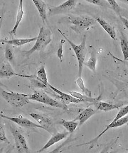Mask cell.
<instances>
[{
	"label": "cell",
	"instance_id": "15",
	"mask_svg": "<svg viewBox=\"0 0 128 153\" xmlns=\"http://www.w3.org/2000/svg\"><path fill=\"white\" fill-rule=\"evenodd\" d=\"M36 39H37V37H34L32 38H16V39L12 40L1 39L0 41L2 43L9 44V45H14V46H22V45L29 43H31V42L36 41Z\"/></svg>",
	"mask_w": 128,
	"mask_h": 153
},
{
	"label": "cell",
	"instance_id": "22",
	"mask_svg": "<svg viewBox=\"0 0 128 153\" xmlns=\"http://www.w3.org/2000/svg\"><path fill=\"white\" fill-rule=\"evenodd\" d=\"M4 57L8 62H9L11 64L14 65L16 64V58H15V54L13 51L12 48L10 45L7 44L5 48V53H4Z\"/></svg>",
	"mask_w": 128,
	"mask_h": 153
},
{
	"label": "cell",
	"instance_id": "33",
	"mask_svg": "<svg viewBox=\"0 0 128 153\" xmlns=\"http://www.w3.org/2000/svg\"><path fill=\"white\" fill-rule=\"evenodd\" d=\"M120 20L122 21V22H123V24H124V26H125V28H127L128 30V20L127 19H125V17L122 16H120Z\"/></svg>",
	"mask_w": 128,
	"mask_h": 153
},
{
	"label": "cell",
	"instance_id": "35",
	"mask_svg": "<svg viewBox=\"0 0 128 153\" xmlns=\"http://www.w3.org/2000/svg\"></svg>",
	"mask_w": 128,
	"mask_h": 153
},
{
	"label": "cell",
	"instance_id": "24",
	"mask_svg": "<svg viewBox=\"0 0 128 153\" xmlns=\"http://www.w3.org/2000/svg\"><path fill=\"white\" fill-rule=\"evenodd\" d=\"M36 79H39L43 83H44L46 85H49V82H48V78L46 75V72L45 70V65H42L41 68L38 70L37 74H36Z\"/></svg>",
	"mask_w": 128,
	"mask_h": 153
},
{
	"label": "cell",
	"instance_id": "21",
	"mask_svg": "<svg viewBox=\"0 0 128 153\" xmlns=\"http://www.w3.org/2000/svg\"><path fill=\"white\" fill-rule=\"evenodd\" d=\"M120 47L123 52L124 60H128V39L122 30L120 35Z\"/></svg>",
	"mask_w": 128,
	"mask_h": 153
},
{
	"label": "cell",
	"instance_id": "1",
	"mask_svg": "<svg viewBox=\"0 0 128 153\" xmlns=\"http://www.w3.org/2000/svg\"><path fill=\"white\" fill-rule=\"evenodd\" d=\"M58 31L61 34L63 37L64 38V39L70 44V45L71 46L73 50V52L75 53L78 62V76H81L82 71H83V67L84 65V61H85V55H86L87 53V49L86 46H85V43H86V35H85V34L84 35L81 43L78 45H76V44L73 43L70 40L68 39L60 29H58Z\"/></svg>",
	"mask_w": 128,
	"mask_h": 153
},
{
	"label": "cell",
	"instance_id": "14",
	"mask_svg": "<svg viewBox=\"0 0 128 153\" xmlns=\"http://www.w3.org/2000/svg\"><path fill=\"white\" fill-rule=\"evenodd\" d=\"M97 23H98L99 24L102 26V28L107 32V33L110 36V37L112 38V40L115 41L116 40V36H117V34H116L115 29L112 25H110L108 22H107L105 19L102 18H100V17H97V18L95 19Z\"/></svg>",
	"mask_w": 128,
	"mask_h": 153
},
{
	"label": "cell",
	"instance_id": "8",
	"mask_svg": "<svg viewBox=\"0 0 128 153\" xmlns=\"http://www.w3.org/2000/svg\"><path fill=\"white\" fill-rule=\"evenodd\" d=\"M29 115L36 121L38 122L39 125L43 126V130L49 132L51 135L56 133V130L53 127V121L50 118L39 114H35V113H31V114H29Z\"/></svg>",
	"mask_w": 128,
	"mask_h": 153
},
{
	"label": "cell",
	"instance_id": "19",
	"mask_svg": "<svg viewBox=\"0 0 128 153\" xmlns=\"http://www.w3.org/2000/svg\"><path fill=\"white\" fill-rule=\"evenodd\" d=\"M94 106L97 110L103 111H110L118 109L122 105H115L110 104V103L103 102V101H95L94 103Z\"/></svg>",
	"mask_w": 128,
	"mask_h": 153
},
{
	"label": "cell",
	"instance_id": "12",
	"mask_svg": "<svg viewBox=\"0 0 128 153\" xmlns=\"http://www.w3.org/2000/svg\"><path fill=\"white\" fill-rule=\"evenodd\" d=\"M48 87L50 88V89H51V90H53V91H55V92L58 94L59 97H60V99H61V101L63 103H64L65 104L68 105L70 104V103H76V104H77V103L85 102V101H83V100H81V99H77L76 98V97H73L72 95L67 94L58 90V89H57L56 88H55L54 87H53V86H51L50 84H49Z\"/></svg>",
	"mask_w": 128,
	"mask_h": 153
},
{
	"label": "cell",
	"instance_id": "9",
	"mask_svg": "<svg viewBox=\"0 0 128 153\" xmlns=\"http://www.w3.org/2000/svg\"><path fill=\"white\" fill-rule=\"evenodd\" d=\"M0 116H1V118H6V119L11 120V121H13L14 123H16L17 125L22 126V127H23V128H25L34 129V128H39L43 129V126L39 125V124L38 125V124L34 123L32 121H31V120L27 119V118L22 117V116H18V117H16V118L9 117V116H4V115H3V114H1Z\"/></svg>",
	"mask_w": 128,
	"mask_h": 153
},
{
	"label": "cell",
	"instance_id": "20",
	"mask_svg": "<svg viewBox=\"0 0 128 153\" xmlns=\"http://www.w3.org/2000/svg\"><path fill=\"white\" fill-rule=\"evenodd\" d=\"M91 57L86 62H84V65L93 72H95L97 65V52L96 50L93 46H91Z\"/></svg>",
	"mask_w": 128,
	"mask_h": 153
},
{
	"label": "cell",
	"instance_id": "2",
	"mask_svg": "<svg viewBox=\"0 0 128 153\" xmlns=\"http://www.w3.org/2000/svg\"><path fill=\"white\" fill-rule=\"evenodd\" d=\"M51 36H52V33L49 28L41 27L34 45L29 51L24 52V54L28 56L36 51H43L47 45L51 42V40H52Z\"/></svg>",
	"mask_w": 128,
	"mask_h": 153
},
{
	"label": "cell",
	"instance_id": "30",
	"mask_svg": "<svg viewBox=\"0 0 128 153\" xmlns=\"http://www.w3.org/2000/svg\"><path fill=\"white\" fill-rule=\"evenodd\" d=\"M85 1H86L87 2L93 4L100 6V7H108V4L104 0H85Z\"/></svg>",
	"mask_w": 128,
	"mask_h": 153
},
{
	"label": "cell",
	"instance_id": "23",
	"mask_svg": "<svg viewBox=\"0 0 128 153\" xmlns=\"http://www.w3.org/2000/svg\"><path fill=\"white\" fill-rule=\"evenodd\" d=\"M60 123L61 124V125L64 126L65 128H66L67 131L69 132L70 133H73L76 128L78 127V126L79 125V124H78L75 120H71V121L62 120L60 122Z\"/></svg>",
	"mask_w": 128,
	"mask_h": 153
},
{
	"label": "cell",
	"instance_id": "29",
	"mask_svg": "<svg viewBox=\"0 0 128 153\" xmlns=\"http://www.w3.org/2000/svg\"><path fill=\"white\" fill-rule=\"evenodd\" d=\"M128 114V105L125 106H123V108H121V109L119 111V112L118 113L117 116H116V117L114 118L115 121V120H118V119H120V118L124 117V116H127Z\"/></svg>",
	"mask_w": 128,
	"mask_h": 153
},
{
	"label": "cell",
	"instance_id": "25",
	"mask_svg": "<svg viewBox=\"0 0 128 153\" xmlns=\"http://www.w3.org/2000/svg\"><path fill=\"white\" fill-rule=\"evenodd\" d=\"M76 85L80 87V89H81V91L84 94L88 96V97H92V92H91V91H90L87 87H85L81 76H78L77 79L76 80Z\"/></svg>",
	"mask_w": 128,
	"mask_h": 153
},
{
	"label": "cell",
	"instance_id": "32",
	"mask_svg": "<svg viewBox=\"0 0 128 153\" xmlns=\"http://www.w3.org/2000/svg\"><path fill=\"white\" fill-rule=\"evenodd\" d=\"M64 43V40H63L61 41V43L60 46L58 48V51H57V56H58V59L61 61L62 60L63 57H64V55H63V43Z\"/></svg>",
	"mask_w": 128,
	"mask_h": 153
},
{
	"label": "cell",
	"instance_id": "3",
	"mask_svg": "<svg viewBox=\"0 0 128 153\" xmlns=\"http://www.w3.org/2000/svg\"><path fill=\"white\" fill-rule=\"evenodd\" d=\"M68 22L72 25L71 29L78 34L82 33L97 22L95 19L86 16H68Z\"/></svg>",
	"mask_w": 128,
	"mask_h": 153
},
{
	"label": "cell",
	"instance_id": "10",
	"mask_svg": "<svg viewBox=\"0 0 128 153\" xmlns=\"http://www.w3.org/2000/svg\"><path fill=\"white\" fill-rule=\"evenodd\" d=\"M13 76H19L22 77L26 78H36V75H24V74H17L14 71L13 68H11L10 62L4 61L1 63V68H0V77L1 78H9Z\"/></svg>",
	"mask_w": 128,
	"mask_h": 153
},
{
	"label": "cell",
	"instance_id": "5",
	"mask_svg": "<svg viewBox=\"0 0 128 153\" xmlns=\"http://www.w3.org/2000/svg\"><path fill=\"white\" fill-rule=\"evenodd\" d=\"M1 96L9 104L16 108L24 106V105L27 104L30 100L28 98V95L16 93L14 91L9 92V91L1 90Z\"/></svg>",
	"mask_w": 128,
	"mask_h": 153
},
{
	"label": "cell",
	"instance_id": "7",
	"mask_svg": "<svg viewBox=\"0 0 128 153\" xmlns=\"http://www.w3.org/2000/svg\"><path fill=\"white\" fill-rule=\"evenodd\" d=\"M78 0H67L61 4L57 6V7H51L49 8V16L53 15L66 14L70 12L76 7Z\"/></svg>",
	"mask_w": 128,
	"mask_h": 153
},
{
	"label": "cell",
	"instance_id": "26",
	"mask_svg": "<svg viewBox=\"0 0 128 153\" xmlns=\"http://www.w3.org/2000/svg\"><path fill=\"white\" fill-rule=\"evenodd\" d=\"M69 93L73 97L81 99V100H83V101H87V102H95L96 101L95 99H93L92 97H89L86 95H83L78 92H76V91H70Z\"/></svg>",
	"mask_w": 128,
	"mask_h": 153
},
{
	"label": "cell",
	"instance_id": "4",
	"mask_svg": "<svg viewBox=\"0 0 128 153\" xmlns=\"http://www.w3.org/2000/svg\"><path fill=\"white\" fill-rule=\"evenodd\" d=\"M28 98L30 100L32 101H36L38 102L42 103V104H44L49 106L56 107V108H61V109L66 111H68V108L67 107V105L65 104L64 103H63L62 101H58L53 98H51V97H49L47 94L41 91H34V93L31 95H28Z\"/></svg>",
	"mask_w": 128,
	"mask_h": 153
},
{
	"label": "cell",
	"instance_id": "28",
	"mask_svg": "<svg viewBox=\"0 0 128 153\" xmlns=\"http://www.w3.org/2000/svg\"><path fill=\"white\" fill-rule=\"evenodd\" d=\"M30 82H31V85L32 87H36V88H41V89H46V88L49 87L47 85H46L44 83H43L41 81H40L39 79H36V78H29Z\"/></svg>",
	"mask_w": 128,
	"mask_h": 153
},
{
	"label": "cell",
	"instance_id": "16",
	"mask_svg": "<svg viewBox=\"0 0 128 153\" xmlns=\"http://www.w3.org/2000/svg\"><path fill=\"white\" fill-rule=\"evenodd\" d=\"M97 112V110H95L93 108H88L86 109H84L83 111H81L79 115L77 116V118H76V119H74L75 120H79V126H81L83 125V124L85 123V121H87L89 119L91 116H93V115H95L96 113Z\"/></svg>",
	"mask_w": 128,
	"mask_h": 153
},
{
	"label": "cell",
	"instance_id": "31",
	"mask_svg": "<svg viewBox=\"0 0 128 153\" xmlns=\"http://www.w3.org/2000/svg\"><path fill=\"white\" fill-rule=\"evenodd\" d=\"M0 140L1 142H4L7 144H9V141L7 139V137H6V134L4 131V128L2 123H1V126H0Z\"/></svg>",
	"mask_w": 128,
	"mask_h": 153
},
{
	"label": "cell",
	"instance_id": "18",
	"mask_svg": "<svg viewBox=\"0 0 128 153\" xmlns=\"http://www.w3.org/2000/svg\"><path fill=\"white\" fill-rule=\"evenodd\" d=\"M23 16H24V8H23V0H19V4L18 10H17L16 13V22H15V25L12 30L9 32V34L11 35H16V30L18 28L21 22H22Z\"/></svg>",
	"mask_w": 128,
	"mask_h": 153
},
{
	"label": "cell",
	"instance_id": "13",
	"mask_svg": "<svg viewBox=\"0 0 128 153\" xmlns=\"http://www.w3.org/2000/svg\"><path fill=\"white\" fill-rule=\"evenodd\" d=\"M68 133H69V132H63V133H56L53 134L52 136L51 137V139L48 141L46 144L41 149V150L37 151V152H43V150H46L47 148H50L51 146H52V145H54L55 143L62 140L63 139H64L65 137H66L67 135H68Z\"/></svg>",
	"mask_w": 128,
	"mask_h": 153
},
{
	"label": "cell",
	"instance_id": "11",
	"mask_svg": "<svg viewBox=\"0 0 128 153\" xmlns=\"http://www.w3.org/2000/svg\"><path fill=\"white\" fill-rule=\"evenodd\" d=\"M128 123V115H127V116H124V117L120 118V119H118V120H113V121L111 123L109 124L108 126H107L106 128L104 130V131H103L101 133L99 134L96 137H95L94 139L92 140L91 141H90L89 143H85V144L84 145H94L95 143H96L97 142V140H98L100 137L102 136V135L104 134L106 132H107L108 131V130L111 129V128H118V127H120V126L125 125V124L127 123Z\"/></svg>",
	"mask_w": 128,
	"mask_h": 153
},
{
	"label": "cell",
	"instance_id": "27",
	"mask_svg": "<svg viewBox=\"0 0 128 153\" xmlns=\"http://www.w3.org/2000/svg\"><path fill=\"white\" fill-rule=\"evenodd\" d=\"M107 1L108 2L109 5L110 6V7H111V8L113 9V10L115 11L119 16H121L120 14H121L123 9H122L121 7L118 5L117 1H116V0H107Z\"/></svg>",
	"mask_w": 128,
	"mask_h": 153
},
{
	"label": "cell",
	"instance_id": "34",
	"mask_svg": "<svg viewBox=\"0 0 128 153\" xmlns=\"http://www.w3.org/2000/svg\"><path fill=\"white\" fill-rule=\"evenodd\" d=\"M120 1H122V2L128 5V0H119Z\"/></svg>",
	"mask_w": 128,
	"mask_h": 153
},
{
	"label": "cell",
	"instance_id": "6",
	"mask_svg": "<svg viewBox=\"0 0 128 153\" xmlns=\"http://www.w3.org/2000/svg\"><path fill=\"white\" fill-rule=\"evenodd\" d=\"M10 129L14 140L15 146H16L18 152H29L30 151L27 145V141H26L25 137L23 135V134L18 129L12 127V126H11Z\"/></svg>",
	"mask_w": 128,
	"mask_h": 153
},
{
	"label": "cell",
	"instance_id": "17",
	"mask_svg": "<svg viewBox=\"0 0 128 153\" xmlns=\"http://www.w3.org/2000/svg\"><path fill=\"white\" fill-rule=\"evenodd\" d=\"M34 5L36 6V9L39 11L40 16L44 23L46 22L47 19V5L44 2L43 0H32Z\"/></svg>",
	"mask_w": 128,
	"mask_h": 153
}]
</instances>
